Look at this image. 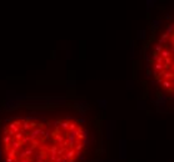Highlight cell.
Returning <instances> with one entry per match:
<instances>
[{"label": "cell", "instance_id": "obj_1", "mask_svg": "<svg viewBox=\"0 0 174 162\" xmlns=\"http://www.w3.org/2000/svg\"><path fill=\"white\" fill-rule=\"evenodd\" d=\"M89 145L85 122L63 110L15 115L0 130L3 162H83Z\"/></svg>", "mask_w": 174, "mask_h": 162}, {"label": "cell", "instance_id": "obj_2", "mask_svg": "<svg viewBox=\"0 0 174 162\" xmlns=\"http://www.w3.org/2000/svg\"><path fill=\"white\" fill-rule=\"evenodd\" d=\"M142 57L149 94L158 102L174 107V6L154 19Z\"/></svg>", "mask_w": 174, "mask_h": 162}]
</instances>
